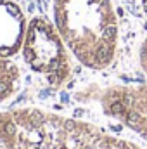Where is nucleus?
<instances>
[{"instance_id":"1","label":"nucleus","mask_w":147,"mask_h":149,"mask_svg":"<svg viewBox=\"0 0 147 149\" xmlns=\"http://www.w3.org/2000/svg\"><path fill=\"white\" fill-rule=\"evenodd\" d=\"M116 31H118V30H116V26H114V24H109V26H106V28H104L102 35L107 38V40H112L114 35H116Z\"/></svg>"},{"instance_id":"2","label":"nucleus","mask_w":147,"mask_h":149,"mask_svg":"<svg viewBox=\"0 0 147 149\" xmlns=\"http://www.w3.org/2000/svg\"><path fill=\"white\" fill-rule=\"evenodd\" d=\"M139 120H140V118H139L137 113H130V114L126 116V121H128L130 127H137V121H139Z\"/></svg>"},{"instance_id":"3","label":"nucleus","mask_w":147,"mask_h":149,"mask_svg":"<svg viewBox=\"0 0 147 149\" xmlns=\"http://www.w3.org/2000/svg\"><path fill=\"white\" fill-rule=\"evenodd\" d=\"M112 113H114V114H123V113H125V106H123L121 102H114V104H112Z\"/></svg>"},{"instance_id":"4","label":"nucleus","mask_w":147,"mask_h":149,"mask_svg":"<svg viewBox=\"0 0 147 149\" xmlns=\"http://www.w3.org/2000/svg\"><path fill=\"white\" fill-rule=\"evenodd\" d=\"M74 127H76V123H74L73 120H66L64 121V128L66 130H74Z\"/></svg>"},{"instance_id":"5","label":"nucleus","mask_w":147,"mask_h":149,"mask_svg":"<svg viewBox=\"0 0 147 149\" xmlns=\"http://www.w3.org/2000/svg\"><path fill=\"white\" fill-rule=\"evenodd\" d=\"M59 66H61V63H59V61H52V63H50V66H49V71H57V70H59Z\"/></svg>"},{"instance_id":"6","label":"nucleus","mask_w":147,"mask_h":149,"mask_svg":"<svg viewBox=\"0 0 147 149\" xmlns=\"http://www.w3.org/2000/svg\"><path fill=\"white\" fill-rule=\"evenodd\" d=\"M5 132H7V134H14V132H16V127H14V123H10V121H9V123L5 125Z\"/></svg>"},{"instance_id":"7","label":"nucleus","mask_w":147,"mask_h":149,"mask_svg":"<svg viewBox=\"0 0 147 149\" xmlns=\"http://www.w3.org/2000/svg\"><path fill=\"white\" fill-rule=\"evenodd\" d=\"M7 92V83L3 80H0V94H5Z\"/></svg>"},{"instance_id":"8","label":"nucleus","mask_w":147,"mask_h":149,"mask_svg":"<svg viewBox=\"0 0 147 149\" xmlns=\"http://www.w3.org/2000/svg\"><path fill=\"white\" fill-rule=\"evenodd\" d=\"M24 57H26L28 61H31V59H33V54H31V50H24Z\"/></svg>"},{"instance_id":"9","label":"nucleus","mask_w":147,"mask_h":149,"mask_svg":"<svg viewBox=\"0 0 147 149\" xmlns=\"http://www.w3.org/2000/svg\"><path fill=\"white\" fill-rule=\"evenodd\" d=\"M61 99H62L64 102H68V99H69V97H68V94H61Z\"/></svg>"},{"instance_id":"10","label":"nucleus","mask_w":147,"mask_h":149,"mask_svg":"<svg viewBox=\"0 0 147 149\" xmlns=\"http://www.w3.org/2000/svg\"><path fill=\"white\" fill-rule=\"evenodd\" d=\"M81 114H83V109H76L74 111V116H81Z\"/></svg>"}]
</instances>
